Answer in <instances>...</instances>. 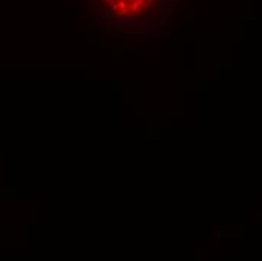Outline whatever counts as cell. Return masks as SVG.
I'll return each mask as SVG.
<instances>
[{"instance_id":"1","label":"cell","mask_w":262,"mask_h":261,"mask_svg":"<svg viewBox=\"0 0 262 261\" xmlns=\"http://www.w3.org/2000/svg\"><path fill=\"white\" fill-rule=\"evenodd\" d=\"M155 0H99V3L105 5L113 14L121 17H137L152 6Z\"/></svg>"}]
</instances>
